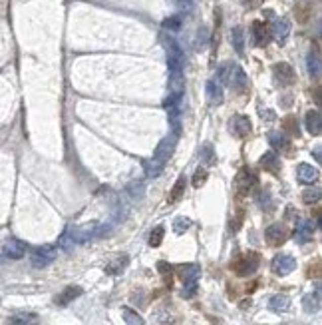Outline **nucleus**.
<instances>
[{
    "label": "nucleus",
    "mask_w": 322,
    "mask_h": 325,
    "mask_svg": "<svg viewBox=\"0 0 322 325\" xmlns=\"http://www.w3.org/2000/svg\"><path fill=\"white\" fill-rule=\"evenodd\" d=\"M157 270H159V273L163 275V279H165V285L171 287V266H169L167 262H159V264H157Z\"/></svg>",
    "instance_id": "nucleus-34"
},
{
    "label": "nucleus",
    "mask_w": 322,
    "mask_h": 325,
    "mask_svg": "<svg viewBox=\"0 0 322 325\" xmlns=\"http://www.w3.org/2000/svg\"><path fill=\"white\" fill-rule=\"evenodd\" d=\"M304 126H306V130H308V132H310L312 136H320V132H322L320 112H318V110H310V112H306Z\"/></svg>",
    "instance_id": "nucleus-14"
},
{
    "label": "nucleus",
    "mask_w": 322,
    "mask_h": 325,
    "mask_svg": "<svg viewBox=\"0 0 322 325\" xmlns=\"http://www.w3.org/2000/svg\"><path fill=\"white\" fill-rule=\"evenodd\" d=\"M245 6H249V8H257V6H261V2L263 0H241Z\"/></svg>",
    "instance_id": "nucleus-45"
},
{
    "label": "nucleus",
    "mask_w": 322,
    "mask_h": 325,
    "mask_svg": "<svg viewBox=\"0 0 322 325\" xmlns=\"http://www.w3.org/2000/svg\"><path fill=\"white\" fill-rule=\"evenodd\" d=\"M175 4H177L183 12H191V8H193V0H175Z\"/></svg>",
    "instance_id": "nucleus-41"
},
{
    "label": "nucleus",
    "mask_w": 322,
    "mask_h": 325,
    "mask_svg": "<svg viewBox=\"0 0 322 325\" xmlns=\"http://www.w3.org/2000/svg\"><path fill=\"white\" fill-rule=\"evenodd\" d=\"M143 168H145V174H147L149 178H157L161 172H163V166H159V164L153 162V160H145V162H143Z\"/></svg>",
    "instance_id": "nucleus-33"
},
{
    "label": "nucleus",
    "mask_w": 322,
    "mask_h": 325,
    "mask_svg": "<svg viewBox=\"0 0 322 325\" xmlns=\"http://www.w3.org/2000/svg\"><path fill=\"white\" fill-rule=\"evenodd\" d=\"M259 264H261L259 253H257V251H249V253H243L237 262H233V266H231V268H233V271H235L237 275L247 277V275H251V273H255V271H257Z\"/></svg>",
    "instance_id": "nucleus-2"
},
{
    "label": "nucleus",
    "mask_w": 322,
    "mask_h": 325,
    "mask_svg": "<svg viewBox=\"0 0 322 325\" xmlns=\"http://www.w3.org/2000/svg\"><path fill=\"white\" fill-rule=\"evenodd\" d=\"M274 76H276V80L280 82V84L291 86V84L295 82V70H293L289 64L280 62V64H276V66H274Z\"/></svg>",
    "instance_id": "nucleus-16"
},
{
    "label": "nucleus",
    "mask_w": 322,
    "mask_h": 325,
    "mask_svg": "<svg viewBox=\"0 0 322 325\" xmlns=\"http://www.w3.org/2000/svg\"><path fill=\"white\" fill-rule=\"evenodd\" d=\"M163 234H165V230H163L161 225H157V228L151 232V236H149V245H151V247L161 245V242H163Z\"/></svg>",
    "instance_id": "nucleus-35"
},
{
    "label": "nucleus",
    "mask_w": 322,
    "mask_h": 325,
    "mask_svg": "<svg viewBox=\"0 0 322 325\" xmlns=\"http://www.w3.org/2000/svg\"><path fill=\"white\" fill-rule=\"evenodd\" d=\"M308 72H310V76L320 78V56L316 54V52L308 54Z\"/></svg>",
    "instance_id": "nucleus-30"
},
{
    "label": "nucleus",
    "mask_w": 322,
    "mask_h": 325,
    "mask_svg": "<svg viewBox=\"0 0 322 325\" xmlns=\"http://www.w3.org/2000/svg\"><path fill=\"white\" fill-rule=\"evenodd\" d=\"M189 228H191V219H189V217H175V221H173V232H175L177 236L185 234Z\"/></svg>",
    "instance_id": "nucleus-32"
},
{
    "label": "nucleus",
    "mask_w": 322,
    "mask_h": 325,
    "mask_svg": "<svg viewBox=\"0 0 322 325\" xmlns=\"http://www.w3.org/2000/svg\"><path fill=\"white\" fill-rule=\"evenodd\" d=\"M197 287H199V283L197 281H191V283H183V291H181V298L185 299H191L195 294H197Z\"/></svg>",
    "instance_id": "nucleus-39"
},
{
    "label": "nucleus",
    "mask_w": 322,
    "mask_h": 325,
    "mask_svg": "<svg viewBox=\"0 0 322 325\" xmlns=\"http://www.w3.org/2000/svg\"><path fill=\"white\" fill-rule=\"evenodd\" d=\"M296 178L302 184H312V182L318 180V170L314 166H310V164H300L296 168Z\"/></svg>",
    "instance_id": "nucleus-13"
},
{
    "label": "nucleus",
    "mask_w": 322,
    "mask_h": 325,
    "mask_svg": "<svg viewBox=\"0 0 322 325\" xmlns=\"http://www.w3.org/2000/svg\"><path fill=\"white\" fill-rule=\"evenodd\" d=\"M293 120H295V118H287V120H285V126L291 130V134L293 136H298V126L293 124Z\"/></svg>",
    "instance_id": "nucleus-43"
},
{
    "label": "nucleus",
    "mask_w": 322,
    "mask_h": 325,
    "mask_svg": "<svg viewBox=\"0 0 322 325\" xmlns=\"http://www.w3.org/2000/svg\"><path fill=\"white\" fill-rule=\"evenodd\" d=\"M289 34H291V22L287 18H276L274 24H272V36L278 42H285Z\"/></svg>",
    "instance_id": "nucleus-20"
},
{
    "label": "nucleus",
    "mask_w": 322,
    "mask_h": 325,
    "mask_svg": "<svg viewBox=\"0 0 322 325\" xmlns=\"http://www.w3.org/2000/svg\"><path fill=\"white\" fill-rule=\"evenodd\" d=\"M289 307H291V298L285 296V294L272 296L268 301V309L274 311V313H285V311H289Z\"/></svg>",
    "instance_id": "nucleus-18"
},
{
    "label": "nucleus",
    "mask_w": 322,
    "mask_h": 325,
    "mask_svg": "<svg viewBox=\"0 0 322 325\" xmlns=\"http://www.w3.org/2000/svg\"><path fill=\"white\" fill-rule=\"evenodd\" d=\"M82 294H84V289H82L80 285H68L62 294H58V296H56L54 303H56V305H60V307H66V305H70L76 298H80Z\"/></svg>",
    "instance_id": "nucleus-10"
},
{
    "label": "nucleus",
    "mask_w": 322,
    "mask_h": 325,
    "mask_svg": "<svg viewBox=\"0 0 322 325\" xmlns=\"http://www.w3.org/2000/svg\"><path fill=\"white\" fill-rule=\"evenodd\" d=\"M268 202H270V193H268V190H263L259 193V206L265 208V206H268Z\"/></svg>",
    "instance_id": "nucleus-42"
},
{
    "label": "nucleus",
    "mask_w": 322,
    "mask_h": 325,
    "mask_svg": "<svg viewBox=\"0 0 322 325\" xmlns=\"http://www.w3.org/2000/svg\"><path fill=\"white\" fill-rule=\"evenodd\" d=\"M268 142H270V146H272L274 150H278V152H289V150H291L289 138L285 134H280V132H270V134H268Z\"/></svg>",
    "instance_id": "nucleus-22"
},
{
    "label": "nucleus",
    "mask_w": 322,
    "mask_h": 325,
    "mask_svg": "<svg viewBox=\"0 0 322 325\" xmlns=\"http://www.w3.org/2000/svg\"><path fill=\"white\" fill-rule=\"evenodd\" d=\"M207 100H209L211 106H219L223 102V88H221L219 82L215 80L207 82Z\"/></svg>",
    "instance_id": "nucleus-21"
},
{
    "label": "nucleus",
    "mask_w": 322,
    "mask_h": 325,
    "mask_svg": "<svg viewBox=\"0 0 322 325\" xmlns=\"http://www.w3.org/2000/svg\"><path fill=\"white\" fill-rule=\"evenodd\" d=\"M122 315H124V321L128 325H145L143 317L137 311L130 309V307H122Z\"/></svg>",
    "instance_id": "nucleus-28"
},
{
    "label": "nucleus",
    "mask_w": 322,
    "mask_h": 325,
    "mask_svg": "<svg viewBox=\"0 0 322 325\" xmlns=\"http://www.w3.org/2000/svg\"><path fill=\"white\" fill-rule=\"evenodd\" d=\"M207 178H209L207 170H205V168H199V170L195 172V176H193V186H195V188H201V186L207 182Z\"/></svg>",
    "instance_id": "nucleus-36"
},
{
    "label": "nucleus",
    "mask_w": 322,
    "mask_h": 325,
    "mask_svg": "<svg viewBox=\"0 0 322 325\" xmlns=\"http://www.w3.org/2000/svg\"><path fill=\"white\" fill-rule=\"evenodd\" d=\"M177 136L175 132H171V134L167 136V138H163L159 142V146H157V150H155V154H153V162H157L159 166L165 168V164L167 160L171 158V154H173V150H175V144H177Z\"/></svg>",
    "instance_id": "nucleus-3"
},
{
    "label": "nucleus",
    "mask_w": 322,
    "mask_h": 325,
    "mask_svg": "<svg viewBox=\"0 0 322 325\" xmlns=\"http://www.w3.org/2000/svg\"><path fill=\"white\" fill-rule=\"evenodd\" d=\"M40 317L36 313H16L8 319V325H38Z\"/></svg>",
    "instance_id": "nucleus-23"
},
{
    "label": "nucleus",
    "mask_w": 322,
    "mask_h": 325,
    "mask_svg": "<svg viewBox=\"0 0 322 325\" xmlns=\"http://www.w3.org/2000/svg\"><path fill=\"white\" fill-rule=\"evenodd\" d=\"M304 303V311L306 313H316L320 309V289H316L314 294H308L306 298L302 299Z\"/></svg>",
    "instance_id": "nucleus-24"
},
{
    "label": "nucleus",
    "mask_w": 322,
    "mask_h": 325,
    "mask_svg": "<svg viewBox=\"0 0 322 325\" xmlns=\"http://www.w3.org/2000/svg\"><path fill=\"white\" fill-rule=\"evenodd\" d=\"M270 270H272L274 275L285 277V275H289V273H293L296 270V259L289 253H278L270 262Z\"/></svg>",
    "instance_id": "nucleus-4"
},
{
    "label": "nucleus",
    "mask_w": 322,
    "mask_h": 325,
    "mask_svg": "<svg viewBox=\"0 0 322 325\" xmlns=\"http://www.w3.org/2000/svg\"><path fill=\"white\" fill-rule=\"evenodd\" d=\"M201 160L205 164L213 162V146H211V144H205V146L201 148Z\"/></svg>",
    "instance_id": "nucleus-40"
},
{
    "label": "nucleus",
    "mask_w": 322,
    "mask_h": 325,
    "mask_svg": "<svg viewBox=\"0 0 322 325\" xmlns=\"http://www.w3.org/2000/svg\"><path fill=\"white\" fill-rule=\"evenodd\" d=\"M312 234H314V221L312 219H296V230H295V240L298 244H306L312 240Z\"/></svg>",
    "instance_id": "nucleus-7"
},
{
    "label": "nucleus",
    "mask_w": 322,
    "mask_h": 325,
    "mask_svg": "<svg viewBox=\"0 0 322 325\" xmlns=\"http://www.w3.org/2000/svg\"><path fill=\"white\" fill-rule=\"evenodd\" d=\"M255 186H257V176L249 168H243L241 172L237 174V190H239V193L247 196L249 191H253Z\"/></svg>",
    "instance_id": "nucleus-8"
},
{
    "label": "nucleus",
    "mask_w": 322,
    "mask_h": 325,
    "mask_svg": "<svg viewBox=\"0 0 322 325\" xmlns=\"http://www.w3.org/2000/svg\"><path fill=\"white\" fill-rule=\"evenodd\" d=\"M98 232V223H86V225H76V228H72V230H68V236L72 238V242L74 244H84V242H88L94 234Z\"/></svg>",
    "instance_id": "nucleus-6"
},
{
    "label": "nucleus",
    "mask_w": 322,
    "mask_h": 325,
    "mask_svg": "<svg viewBox=\"0 0 322 325\" xmlns=\"http://www.w3.org/2000/svg\"><path fill=\"white\" fill-rule=\"evenodd\" d=\"M229 84H233V88H235V90H239V92H245V90H247V86H249V78H247V74H245V70H243L241 66H231Z\"/></svg>",
    "instance_id": "nucleus-12"
},
{
    "label": "nucleus",
    "mask_w": 322,
    "mask_h": 325,
    "mask_svg": "<svg viewBox=\"0 0 322 325\" xmlns=\"http://www.w3.org/2000/svg\"><path fill=\"white\" fill-rule=\"evenodd\" d=\"M4 255L6 257H10V259H20V257H24V253H26V245L22 244V242H18V240H8L6 244H4Z\"/></svg>",
    "instance_id": "nucleus-15"
},
{
    "label": "nucleus",
    "mask_w": 322,
    "mask_h": 325,
    "mask_svg": "<svg viewBox=\"0 0 322 325\" xmlns=\"http://www.w3.org/2000/svg\"><path fill=\"white\" fill-rule=\"evenodd\" d=\"M207 38H209L207 28H201V30H199V44H205V42H207Z\"/></svg>",
    "instance_id": "nucleus-44"
},
{
    "label": "nucleus",
    "mask_w": 322,
    "mask_h": 325,
    "mask_svg": "<svg viewBox=\"0 0 322 325\" xmlns=\"http://www.w3.org/2000/svg\"><path fill=\"white\" fill-rule=\"evenodd\" d=\"M179 275L183 283H191V281H199L201 277V268L197 264H185L179 268Z\"/></svg>",
    "instance_id": "nucleus-17"
},
{
    "label": "nucleus",
    "mask_w": 322,
    "mask_h": 325,
    "mask_svg": "<svg viewBox=\"0 0 322 325\" xmlns=\"http://www.w3.org/2000/svg\"><path fill=\"white\" fill-rule=\"evenodd\" d=\"M253 32H255V42H257V46H265L268 42L267 26H265L263 22H255V24H253Z\"/></svg>",
    "instance_id": "nucleus-27"
},
{
    "label": "nucleus",
    "mask_w": 322,
    "mask_h": 325,
    "mask_svg": "<svg viewBox=\"0 0 322 325\" xmlns=\"http://www.w3.org/2000/svg\"><path fill=\"white\" fill-rule=\"evenodd\" d=\"M265 236H267V242L270 245H280L287 242V238H289V232H287V228L285 225H280V223H272V225H268L267 232H265Z\"/></svg>",
    "instance_id": "nucleus-9"
},
{
    "label": "nucleus",
    "mask_w": 322,
    "mask_h": 325,
    "mask_svg": "<svg viewBox=\"0 0 322 325\" xmlns=\"http://www.w3.org/2000/svg\"><path fill=\"white\" fill-rule=\"evenodd\" d=\"M231 130L239 136V138H247V136L251 134V130H253V124H251L249 116H243V114L235 116V118L231 120Z\"/></svg>",
    "instance_id": "nucleus-11"
},
{
    "label": "nucleus",
    "mask_w": 322,
    "mask_h": 325,
    "mask_svg": "<svg viewBox=\"0 0 322 325\" xmlns=\"http://www.w3.org/2000/svg\"><path fill=\"white\" fill-rule=\"evenodd\" d=\"M229 74H231V64H223V66L217 70V80H219V84H227V82H229Z\"/></svg>",
    "instance_id": "nucleus-38"
},
{
    "label": "nucleus",
    "mask_w": 322,
    "mask_h": 325,
    "mask_svg": "<svg viewBox=\"0 0 322 325\" xmlns=\"http://www.w3.org/2000/svg\"><path fill=\"white\" fill-rule=\"evenodd\" d=\"M163 28H165V30H171V32L179 30V28H181V16H169V18H165V20H163Z\"/></svg>",
    "instance_id": "nucleus-37"
},
{
    "label": "nucleus",
    "mask_w": 322,
    "mask_h": 325,
    "mask_svg": "<svg viewBox=\"0 0 322 325\" xmlns=\"http://www.w3.org/2000/svg\"><path fill=\"white\" fill-rule=\"evenodd\" d=\"M302 202L304 204H316V202H320V188H308V190H304V193H302Z\"/></svg>",
    "instance_id": "nucleus-31"
},
{
    "label": "nucleus",
    "mask_w": 322,
    "mask_h": 325,
    "mask_svg": "<svg viewBox=\"0 0 322 325\" xmlns=\"http://www.w3.org/2000/svg\"><path fill=\"white\" fill-rule=\"evenodd\" d=\"M56 259V249L52 245H42L38 249H34L32 253V266L34 268H46Z\"/></svg>",
    "instance_id": "nucleus-5"
},
{
    "label": "nucleus",
    "mask_w": 322,
    "mask_h": 325,
    "mask_svg": "<svg viewBox=\"0 0 322 325\" xmlns=\"http://www.w3.org/2000/svg\"><path fill=\"white\" fill-rule=\"evenodd\" d=\"M185 186H187L185 176H179V180L175 182L173 190H171V193H169V204H175L177 200H181V196H183V191H185Z\"/></svg>",
    "instance_id": "nucleus-26"
},
{
    "label": "nucleus",
    "mask_w": 322,
    "mask_h": 325,
    "mask_svg": "<svg viewBox=\"0 0 322 325\" xmlns=\"http://www.w3.org/2000/svg\"><path fill=\"white\" fill-rule=\"evenodd\" d=\"M128 264H130V257H128V255H122V257H117L115 262H111L106 268V271L109 275H117V273H122V271L126 270Z\"/></svg>",
    "instance_id": "nucleus-29"
},
{
    "label": "nucleus",
    "mask_w": 322,
    "mask_h": 325,
    "mask_svg": "<svg viewBox=\"0 0 322 325\" xmlns=\"http://www.w3.org/2000/svg\"><path fill=\"white\" fill-rule=\"evenodd\" d=\"M314 156H316V160H320V148L314 150Z\"/></svg>",
    "instance_id": "nucleus-46"
},
{
    "label": "nucleus",
    "mask_w": 322,
    "mask_h": 325,
    "mask_svg": "<svg viewBox=\"0 0 322 325\" xmlns=\"http://www.w3.org/2000/svg\"><path fill=\"white\" fill-rule=\"evenodd\" d=\"M165 42V50H167V66H169V74H183V50L181 46L173 40V38H163Z\"/></svg>",
    "instance_id": "nucleus-1"
},
{
    "label": "nucleus",
    "mask_w": 322,
    "mask_h": 325,
    "mask_svg": "<svg viewBox=\"0 0 322 325\" xmlns=\"http://www.w3.org/2000/svg\"><path fill=\"white\" fill-rule=\"evenodd\" d=\"M231 42H233V48L237 50V54L245 52V30H243V26H235L231 30Z\"/></svg>",
    "instance_id": "nucleus-25"
},
{
    "label": "nucleus",
    "mask_w": 322,
    "mask_h": 325,
    "mask_svg": "<svg viewBox=\"0 0 322 325\" xmlns=\"http://www.w3.org/2000/svg\"><path fill=\"white\" fill-rule=\"evenodd\" d=\"M259 164H261V168L268 170L270 174H278V172H280V160H278V156H276L274 152H265V154L261 156Z\"/></svg>",
    "instance_id": "nucleus-19"
}]
</instances>
